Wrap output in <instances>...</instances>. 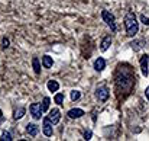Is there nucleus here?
I'll use <instances>...</instances> for the list:
<instances>
[{
    "label": "nucleus",
    "mask_w": 149,
    "mask_h": 141,
    "mask_svg": "<svg viewBox=\"0 0 149 141\" xmlns=\"http://www.w3.org/2000/svg\"><path fill=\"white\" fill-rule=\"evenodd\" d=\"M114 85H116L117 96H120V93L123 94L130 93V90H132V87L135 85V73L130 70L129 66H119L117 67Z\"/></svg>",
    "instance_id": "f257e3e1"
},
{
    "label": "nucleus",
    "mask_w": 149,
    "mask_h": 141,
    "mask_svg": "<svg viewBox=\"0 0 149 141\" xmlns=\"http://www.w3.org/2000/svg\"><path fill=\"white\" fill-rule=\"evenodd\" d=\"M125 28H126V34L129 37H135L139 31V23L136 20V16L132 10H129L125 15Z\"/></svg>",
    "instance_id": "f03ea898"
},
{
    "label": "nucleus",
    "mask_w": 149,
    "mask_h": 141,
    "mask_svg": "<svg viewBox=\"0 0 149 141\" xmlns=\"http://www.w3.org/2000/svg\"><path fill=\"white\" fill-rule=\"evenodd\" d=\"M101 18H103V20L110 26V29H111L113 32H116V31H117L116 19H114V15H113V13H110L109 10H103V12H101Z\"/></svg>",
    "instance_id": "7ed1b4c3"
},
{
    "label": "nucleus",
    "mask_w": 149,
    "mask_h": 141,
    "mask_svg": "<svg viewBox=\"0 0 149 141\" xmlns=\"http://www.w3.org/2000/svg\"><path fill=\"white\" fill-rule=\"evenodd\" d=\"M29 112H31L33 119H41V116H42V106H41V103H32L29 106Z\"/></svg>",
    "instance_id": "20e7f679"
},
{
    "label": "nucleus",
    "mask_w": 149,
    "mask_h": 141,
    "mask_svg": "<svg viewBox=\"0 0 149 141\" xmlns=\"http://www.w3.org/2000/svg\"><path fill=\"white\" fill-rule=\"evenodd\" d=\"M42 133H44V135H47V137H51L52 133H54V130H52V122L49 121L48 116H47V118L44 119V122H42Z\"/></svg>",
    "instance_id": "39448f33"
},
{
    "label": "nucleus",
    "mask_w": 149,
    "mask_h": 141,
    "mask_svg": "<svg viewBox=\"0 0 149 141\" xmlns=\"http://www.w3.org/2000/svg\"><path fill=\"white\" fill-rule=\"evenodd\" d=\"M109 96H110V92H109L107 87H99L96 90V97L99 99L100 102H106L109 99Z\"/></svg>",
    "instance_id": "423d86ee"
},
{
    "label": "nucleus",
    "mask_w": 149,
    "mask_h": 141,
    "mask_svg": "<svg viewBox=\"0 0 149 141\" xmlns=\"http://www.w3.org/2000/svg\"><path fill=\"white\" fill-rule=\"evenodd\" d=\"M139 63H141V70H142V74L146 77L148 76V63H149V55L148 54H143L142 57H141V60H139Z\"/></svg>",
    "instance_id": "0eeeda50"
},
{
    "label": "nucleus",
    "mask_w": 149,
    "mask_h": 141,
    "mask_svg": "<svg viewBox=\"0 0 149 141\" xmlns=\"http://www.w3.org/2000/svg\"><path fill=\"white\" fill-rule=\"evenodd\" d=\"M48 118H49V121L52 122V125H56V124L59 122V119H61V112H59V109H52V111H49Z\"/></svg>",
    "instance_id": "6e6552de"
},
{
    "label": "nucleus",
    "mask_w": 149,
    "mask_h": 141,
    "mask_svg": "<svg viewBox=\"0 0 149 141\" xmlns=\"http://www.w3.org/2000/svg\"><path fill=\"white\" fill-rule=\"evenodd\" d=\"M26 133H28L31 137H36L38 133H39V127H38L36 124H33V122H29V124L26 125Z\"/></svg>",
    "instance_id": "1a4fd4ad"
},
{
    "label": "nucleus",
    "mask_w": 149,
    "mask_h": 141,
    "mask_svg": "<svg viewBox=\"0 0 149 141\" xmlns=\"http://www.w3.org/2000/svg\"><path fill=\"white\" fill-rule=\"evenodd\" d=\"M83 115H84V111L80 109V108H75V109L68 111V116H70L71 119H78V118H81Z\"/></svg>",
    "instance_id": "9d476101"
},
{
    "label": "nucleus",
    "mask_w": 149,
    "mask_h": 141,
    "mask_svg": "<svg viewBox=\"0 0 149 141\" xmlns=\"http://www.w3.org/2000/svg\"><path fill=\"white\" fill-rule=\"evenodd\" d=\"M106 68V60L103 57H99L96 61H94V70L96 71H103Z\"/></svg>",
    "instance_id": "9b49d317"
},
{
    "label": "nucleus",
    "mask_w": 149,
    "mask_h": 141,
    "mask_svg": "<svg viewBox=\"0 0 149 141\" xmlns=\"http://www.w3.org/2000/svg\"><path fill=\"white\" fill-rule=\"evenodd\" d=\"M111 45V38L107 35V37H104L103 39H101V42H100V49L101 51H107Z\"/></svg>",
    "instance_id": "f8f14e48"
},
{
    "label": "nucleus",
    "mask_w": 149,
    "mask_h": 141,
    "mask_svg": "<svg viewBox=\"0 0 149 141\" xmlns=\"http://www.w3.org/2000/svg\"><path fill=\"white\" fill-rule=\"evenodd\" d=\"M42 66H44L45 68H51V67L54 66L52 57H49V55H44V57H42Z\"/></svg>",
    "instance_id": "ddd939ff"
},
{
    "label": "nucleus",
    "mask_w": 149,
    "mask_h": 141,
    "mask_svg": "<svg viewBox=\"0 0 149 141\" xmlns=\"http://www.w3.org/2000/svg\"><path fill=\"white\" fill-rule=\"evenodd\" d=\"M25 114H26V109L22 106V108H19L13 112V119H22L25 116Z\"/></svg>",
    "instance_id": "4468645a"
},
{
    "label": "nucleus",
    "mask_w": 149,
    "mask_h": 141,
    "mask_svg": "<svg viewBox=\"0 0 149 141\" xmlns=\"http://www.w3.org/2000/svg\"><path fill=\"white\" fill-rule=\"evenodd\" d=\"M47 87H48L49 92H58V89H59V83H58L56 80H49L48 85H47Z\"/></svg>",
    "instance_id": "2eb2a0df"
},
{
    "label": "nucleus",
    "mask_w": 149,
    "mask_h": 141,
    "mask_svg": "<svg viewBox=\"0 0 149 141\" xmlns=\"http://www.w3.org/2000/svg\"><path fill=\"white\" fill-rule=\"evenodd\" d=\"M32 67H33V71H35L36 74L41 73V63H39V58H38V57H33V58H32Z\"/></svg>",
    "instance_id": "dca6fc26"
},
{
    "label": "nucleus",
    "mask_w": 149,
    "mask_h": 141,
    "mask_svg": "<svg viewBox=\"0 0 149 141\" xmlns=\"http://www.w3.org/2000/svg\"><path fill=\"white\" fill-rule=\"evenodd\" d=\"M130 47H132V49H135V51H139V49L143 48V41H139V39L132 41V42H130Z\"/></svg>",
    "instance_id": "f3484780"
},
{
    "label": "nucleus",
    "mask_w": 149,
    "mask_h": 141,
    "mask_svg": "<svg viewBox=\"0 0 149 141\" xmlns=\"http://www.w3.org/2000/svg\"><path fill=\"white\" fill-rule=\"evenodd\" d=\"M49 105H51V99L48 96H45L44 97V100H42V112H47V111H49Z\"/></svg>",
    "instance_id": "a211bd4d"
},
{
    "label": "nucleus",
    "mask_w": 149,
    "mask_h": 141,
    "mask_svg": "<svg viewBox=\"0 0 149 141\" xmlns=\"http://www.w3.org/2000/svg\"><path fill=\"white\" fill-rule=\"evenodd\" d=\"M0 140H1V141H12V140H13V137H12V134H10L9 131H4V133L1 134Z\"/></svg>",
    "instance_id": "6ab92c4d"
},
{
    "label": "nucleus",
    "mask_w": 149,
    "mask_h": 141,
    "mask_svg": "<svg viewBox=\"0 0 149 141\" xmlns=\"http://www.w3.org/2000/svg\"><path fill=\"white\" fill-rule=\"evenodd\" d=\"M54 100H55V103L62 105V102H64V93H56L55 97H54Z\"/></svg>",
    "instance_id": "aec40b11"
},
{
    "label": "nucleus",
    "mask_w": 149,
    "mask_h": 141,
    "mask_svg": "<svg viewBox=\"0 0 149 141\" xmlns=\"http://www.w3.org/2000/svg\"><path fill=\"white\" fill-rule=\"evenodd\" d=\"M80 97H81V92H80V90H72V92H71V100L75 102V100H78Z\"/></svg>",
    "instance_id": "412c9836"
},
{
    "label": "nucleus",
    "mask_w": 149,
    "mask_h": 141,
    "mask_svg": "<svg viewBox=\"0 0 149 141\" xmlns=\"http://www.w3.org/2000/svg\"><path fill=\"white\" fill-rule=\"evenodd\" d=\"M9 44H10V41H9V38H1V48H7L9 47Z\"/></svg>",
    "instance_id": "4be33fe9"
},
{
    "label": "nucleus",
    "mask_w": 149,
    "mask_h": 141,
    "mask_svg": "<svg viewBox=\"0 0 149 141\" xmlns=\"http://www.w3.org/2000/svg\"><path fill=\"white\" fill-rule=\"evenodd\" d=\"M141 22H142L143 25L149 26V18H148V16H145V15H141Z\"/></svg>",
    "instance_id": "5701e85b"
},
{
    "label": "nucleus",
    "mask_w": 149,
    "mask_h": 141,
    "mask_svg": "<svg viewBox=\"0 0 149 141\" xmlns=\"http://www.w3.org/2000/svg\"><path fill=\"white\" fill-rule=\"evenodd\" d=\"M91 135H93L91 131H86L84 133V140H91Z\"/></svg>",
    "instance_id": "b1692460"
},
{
    "label": "nucleus",
    "mask_w": 149,
    "mask_h": 141,
    "mask_svg": "<svg viewBox=\"0 0 149 141\" xmlns=\"http://www.w3.org/2000/svg\"><path fill=\"white\" fill-rule=\"evenodd\" d=\"M145 96H146V99L149 102V87H146V90H145Z\"/></svg>",
    "instance_id": "393cba45"
},
{
    "label": "nucleus",
    "mask_w": 149,
    "mask_h": 141,
    "mask_svg": "<svg viewBox=\"0 0 149 141\" xmlns=\"http://www.w3.org/2000/svg\"><path fill=\"white\" fill-rule=\"evenodd\" d=\"M0 119H3V111L0 109Z\"/></svg>",
    "instance_id": "a878e982"
}]
</instances>
